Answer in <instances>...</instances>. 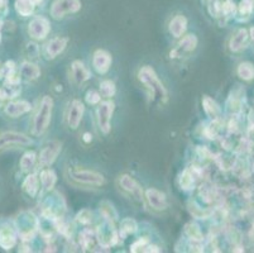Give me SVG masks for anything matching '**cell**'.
Returning a JSON list of instances; mask_svg holds the SVG:
<instances>
[{"instance_id": "37", "label": "cell", "mask_w": 254, "mask_h": 253, "mask_svg": "<svg viewBox=\"0 0 254 253\" xmlns=\"http://www.w3.org/2000/svg\"><path fill=\"white\" fill-rule=\"evenodd\" d=\"M85 99H86V101H88L89 104L99 105V103L102 101V95H100V93H98V91L95 90H89L88 93H86Z\"/></svg>"}, {"instance_id": "21", "label": "cell", "mask_w": 254, "mask_h": 253, "mask_svg": "<svg viewBox=\"0 0 254 253\" xmlns=\"http://www.w3.org/2000/svg\"><path fill=\"white\" fill-rule=\"evenodd\" d=\"M238 20L240 22H247L251 19L254 13V0H242L237 8Z\"/></svg>"}, {"instance_id": "14", "label": "cell", "mask_w": 254, "mask_h": 253, "mask_svg": "<svg viewBox=\"0 0 254 253\" xmlns=\"http://www.w3.org/2000/svg\"><path fill=\"white\" fill-rule=\"evenodd\" d=\"M111 55L105 50H96L93 56V67L98 73H106L111 66Z\"/></svg>"}, {"instance_id": "41", "label": "cell", "mask_w": 254, "mask_h": 253, "mask_svg": "<svg viewBox=\"0 0 254 253\" xmlns=\"http://www.w3.org/2000/svg\"><path fill=\"white\" fill-rule=\"evenodd\" d=\"M34 4H43L45 3V0H33Z\"/></svg>"}, {"instance_id": "4", "label": "cell", "mask_w": 254, "mask_h": 253, "mask_svg": "<svg viewBox=\"0 0 254 253\" xmlns=\"http://www.w3.org/2000/svg\"><path fill=\"white\" fill-rule=\"evenodd\" d=\"M32 143H33L32 138L24 133L15 132V130H6V132L0 133V151L28 147Z\"/></svg>"}, {"instance_id": "18", "label": "cell", "mask_w": 254, "mask_h": 253, "mask_svg": "<svg viewBox=\"0 0 254 253\" xmlns=\"http://www.w3.org/2000/svg\"><path fill=\"white\" fill-rule=\"evenodd\" d=\"M187 29V19L185 15L177 14L171 19L168 24V31L169 33L172 34L175 38H180L185 34Z\"/></svg>"}, {"instance_id": "40", "label": "cell", "mask_w": 254, "mask_h": 253, "mask_svg": "<svg viewBox=\"0 0 254 253\" xmlns=\"http://www.w3.org/2000/svg\"><path fill=\"white\" fill-rule=\"evenodd\" d=\"M90 137H91V135L89 134V133H85V138H84V139L86 142H89V141H90Z\"/></svg>"}, {"instance_id": "9", "label": "cell", "mask_w": 254, "mask_h": 253, "mask_svg": "<svg viewBox=\"0 0 254 253\" xmlns=\"http://www.w3.org/2000/svg\"><path fill=\"white\" fill-rule=\"evenodd\" d=\"M68 45L67 37H54L51 41H48L43 48V56L47 60H54L57 56L62 54Z\"/></svg>"}, {"instance_id": "28", "label": "cell", "mask_w": 254, "mask_h": 253, "mask_svg": "<svg viewBox=\"0 0 254 253\" xmlns=\"http://www.w3.org/2000/svg\"><path fill=\"white\" fill-rule=\"evenodd\" d=\"M20 93L19 84L13 82H5L3 87H0V99H13L17 98Z\"/></svg>"}, {"instance_id": "36", "label": "cell", "mask_w": 254, "mask_h": 253, "mask_svg": "<svg viewBox=\"0 0 254 253\" xmlns=\"http://www.w3.org/2000/svg\"><path fill=\"white\" fill-rule=\"evenodd\" d=\"M148 245H150V239L144 237V238H141L139 241H137L136 243H133L130 246V252H144V250H146Z\"/></svg>"}, {"instance_id": "24", "label": "cell", "mask_w": 254, "mask_h": 253, "mask_svg": "<svg viewBox=\"0 0 254 253\" xmlns=\"http://www.w3.org/2000/svg\"><path fill=\"white\" fill-rule=\"evenodd\" d=\"M40 181H41V185H42V188L45 189V190L51 191L57 183L56 172L51 169H45L42 172H41Z\"/></svg>"}, {"instance_id": "39", "label": "cell", "mask_w": 254, "mask_h": 253, "mask_svg": "<svg viewBox=\"0 0 254 253\" xmlns=\"http://www.w3.org/2000/svg\"><path fill=\"white\" fill-rule=\"evenodd\" d=\"M249 36H251L252 41H253V42H254V27H252V28L249 29Z\"/></svg>"}, {"instance_id": "38", "label": "cell", "mask_w": 254, "mask_h": 253, "mask_svg": "<svg viewBox=\"0 0 254 253\" xmlns=\"http://www.w3.org/2000/svg\"><path fill=\"white\" fill-rule=\"evenodd\" d=\"M26 51L28 57H31V59H37L38 54H40V47L36 43H28L26 47Z\"/></svg>"}, {"instance_id": "12", "label": "cell", "mask_w": 254, "mask_h": 253, "mask_svg": "<svg viewBox=\"0 0 254 253\" xmlns=\"http://www.w3.org/2000/svg\"><path fill=\"white\" fill-rule=\"evenodd\" d=\"M105 220L106 222L98 229V236H96V238L100 242V245H102L104 247H107V246L115 245L118 236H116V231L113 227V222L107 219Z\"/></svg>"}, {"instance_id": "23", "label": "cell", "mask_w": 254, "mask_h": 253, "mask_svg": "<svg viewBox=\"0 0 254 253\" xmlns=\"http://www.w3.org/2000/svg\"><path fill=\"white\" fill-rule=\"evenodd\" d=\"M203 110H205V113H206L207 116H209L211 119H215V121H216V119L220 117L221 114L220 105L217 104L216 101H215L212 98H210V96L207 95L203 96Z\"/></svg>"}, {"instance_id": "33", "label": "cell", "mask_w": 254, "mask_h": 253, "mask_svg": "<svg viewBox=\"0 0 254 253\" xmlns=\"http://www.w3.org/2000/svg\"><path fill=\"white\" fill-rule=\"evenodd\" d=\"M106 205L107 206H105V202L102 201V204H100V211H102V214L105 217V219L114 222V220L118 218V214H116L115 209L113 208V205H111L110 202L106 201Z\"/></svg>"}, {"instance_id": "31", "label": "cell", "mask_w": 254, "mask_h": 253, "mask_svg": "<svg viewBox=\"0 0 254 253\" xmlns=\"http://www.w3.org/2000/svg\"><path fill=\"white\" fill-rule=\"evenodd\" d=\"M137 228H138V225H137L136 220L127 218V219L122 220V223H120V229H119V232H120V236L122 237H127L129 234L134 233L137 231Z\"/></svg>"}, {"instance_id": "20", "label": "cell", "mask_w": 254, "mask_h": 253, "mask_svg": "<svg viewBox=\"0 0 254 253\" xmlns=\"http://www.w3.org/2000/svg\"><path fill=\"white\" fill-rule=\"evenodd\" d=\"M40 177L36 174H29L26 177V180L23 181V191L26 192L27 195H29L31 197H34L37 195L38 190H40Z\"/></svg>"}, {"instance_id": "13", "label": "cell", "mask_w": 254, "mask_h": 253, "mask_svg": "<svg viewBox=\"0 0 254 253\" xmlns=\"http://www.w3.org/2000/svg\"><path fill=\"white\" fill-rule=\"evenodd\" d=\"M249 31L246 28H240L235 32L234 36L229 41V50L234 52V54H239L242 51L246 50L249 45Z\"/></svg>"}, {"instance_id": "27", "label": "cell", "mask_w": 254, "mask_h": 253, "mask_svg": "<svg viewBox=\"0 0 254 253\" xmlns=\"http://www.w3.org/2000/svg\"><path fill=\"white\" fill-rule=\"evenodd\" d=\"M237 73L244 81H252L254 80V65L251 62H242L237 67Z\"/></svg>"}, {"instance_id": "42", "label": "cell", "mask_w": 254, "mask_h": 253, "mask_svg": "<svg viewBox=\"0 0 254 253\" xmlns=\"http://www.w3.org/2000/svg\"><path fill=\"white\" fill-rule=\"evenodd\" d=\"M0 40H1V36H0Z\"/></svg>"}, {"instance_id": "29", "label": "cell", "mask_w": 254, "mask_h": 253, "mask_svg": "<svg viewBox=\"0 0 254 253\" xmlns=\"http://www.w3.org/2000/svg\"><path fill=\"white\" fill-rule=\"evenodd\" d=\"M34 6L36 4L33 0H17L15 1V10L22 17H29L31 14H33Z\"/></svg>"}, {"instance_id": "17", "label": "cell", "mask_w": 254, "mask_h": 253, "mask_svg": "<svg viewBox=\"0 0 254 253\" xmlns=\"http://www.w3.org/2000/svg\"><path fill=\"white\" fill-rule=\"evenodd\" d=\"M71 76H72V79H74V81L76 82L77 85H81L90 79L91 73L81 61L76 60V61L72 62V65H71Z\"/></svg>"}, {"instance_id": "8", "label": "cell", "mask_w": 254, "mask_h": 253, "mask_svg": "<svg viewBox=\"0 0 254 253\" xmlns=\"http://www.w3.org/2000/svg\"><path fill=\"white\" fill-rule=\"evenodd\" d=\"M50 32H51V24H50V20L45 17L33 18L28 24L29 36L36 41L45 40Z\"/></svg>"}, {"instance_id": "15", "label": "cell", "mask_w": 254, "mask_h": 253, "mask_svg": "<svg viewBox=\"0 0 254 253\" xmlns=\"http://www.w3.org/2000/svg\"><path fill=\"white\" fill-rule=\"evenodd\" d=\"M31 110V104L27 100H14L9 101L5 105V114L10 118H19V117L24 116Z\"/></svg>"}, {"instance_id": "34", "label": "cell", "mask_w": 254, "mask_h": 253, "mask_svg": "<svg viewBox=\"0 0 254 253\" xmlns=\"http://www.w3.org/2000/svg\"><path fill=\"white\" fill-rule=\"evenodd\" d=\"M186 233L189 234L190 239H192V241H201L203 239V234H201L199 227L196 224H192V223L186 225Z\"/></svg>"}, {"instance_id": "11", "label": "cell", "mask_w": 254, "mask_h": 253, "mask_svg": "<svg viewBox=\"0 0 254 253\" xmlns=\"http://www.w3.org/2000/svg\"><path fill=\"white\" fill-rule=\"evenodd\" d=\"M85 113V107L80 100H72L71 101L70 107L67 110V124L71 129H77L82 121V117H84Z\"/></svg>"}, {"instance_id": "10", "label": "cell", "mask_w": 254, "mask_h": 253, "mask_svg": "<svg viewBox=\"0 0 254 253\" xmlns=\"http://www.w3.org/2000/svg\"><path fill=\"white\" fill-rule=\"evenodd\" d=\"M144 197L147 200L148 205L152 210L155 211H163L167 209V205H168V202H167V196L164 192L159 191L157 189L151 188L146 190L144 192Z\"/></svg>"}, {"instance_id": "3", "label": "cell", "mask_w": 254, "mask_h": 253, "mask_svg": "<svg viewBox=\"0 0 254 253\" xmlns=\"http://www.w3.org/2000/svg\"><path fill=\"white\" fill-rule=\"evenodd\" d=\"M68 176L74 183L81 186L99 188L105 184V177L102 174L93 171V170L81 169V167H72L68 170Z\"/></svg>"}, {"instance_id": "6", "label": "cell", "mask_w": 254, "mask_h": 253, "mask_svg": "<svg viewBox=\"0 0 254 253\" xmlns=\"http://www.w3.org/2000/svg\"><path fill=\"white\" fill-rule=\"evenodd\" d=\"M81 9L80 0H56L52 4L51 15L54 19H62L67 14L77 13Z\"/></svg>"}, {"instance_id": "35", "label": "cell", "mask_w": 254, "mask_h": 253, "mask_svg": "<svg viewBox=\"0 0 254 253\" xmlns=\"http://www.w3.org/2000/svg\"><path fill=\"white\" fill-rule=\"evenodd\" d=\"M76 220L79 223H81V224H90L93 222V213L90 210H88V209H84V210H81L76 215Z\"/></svg>"}, {"instance_id": "7", "label": "cell", "mask_w": 254, "mask_h": 253, "mask_svg": "<svg viewBox=\"0 0 254 253\" xmlns=\"http://www.w3.org/2000/svg\"><path fill=\"white\" fill-rule=\"evenodd\" d=\"M62 151V143L59 141H50L43 146L38 155V162L41 166L48 167L57 160L58 155Z\"/></svg>"}, {"instance_id": "22", "label": "cell", "mask_w": 254, "mask_h": 253, "mask_svg": "<svg viewBox=\"0 0 254 253\" xmlns=\"http://www.w3.org/2000/svg\"><path fill=\"white\" fill-rule=\"evenodd\" d=\"M19 75L26 77L27 80H37L41 76V68L31 61H24L20 65Z\"/></svg>"}, {"instance_id": "30", "label": "cell", "mask_w": 254, "mask_h": 253, "mask_svg": "<svg viewBox=\"0 0 254 253\" xmlns=\"http://www.w3.org/2000/svg\"><path fill=\"white\" fill-rule=\"evenodd\" d=\"M99 93L100 95H102V98H105V99L113 98L116 93L115 84H114L111 80H104V81H102V84H100Z\"/></svg>"}, {"instance_id": "5", "label": "cell", "mask_w": 254, "mask_h": 253, "mask_svg": "<svg viewBox=\"0 0 254 253\" xmlns=\"http://www.w3.org/2000/svg\"><path fill=\"white\" fill-rule=\"evenodd\" d=\"M114 110H115V104L113 101H100L98 110H96V119H98V126L100 130L104 134H109L111 130V118H113Z\"/></svg>"}, {"instance_id": "2", "label": "cell", "mask_w": 254, "mask_h": 253, "mask_svg": "<svg viewBox=\"0 0 254 253\" xmlns=\"http://www.w3.org/2000/svg\"><path fill=\"white\" fill-rule=\"evenodd\" d=\"M52 112H53V99L51 96H43L42 100L40 103L37 113L33 118V126H32V130H33L34 135H41L48 129L50 123L52 119Z\"/></svg>"}, {"instance_id": "19", "label": "cell", "mask_w": 254, "mask_h": 253, "mask_svg": "<svg viewBox=\"0 0 254 253\" xmlns=\"http://www.w3.org/2000/svg\"><path fill=\"white\" fill-rule=\"evenodd\" d=\"M17 243V236L10 227L0 228V247L10 251Z\"/></svg>"}, {"instance_id": "32", "label": "cell", "mask_w": 254, "mask_h": 253, "mask_svg": "<svg viewBox=\"0 0 254 253\" xmlns=\"http://www.w3.org/2000/svg\"><path fill=\"white\" fill-rule=\"evenodd\" d=\"M194 174L190 172L189 170L184 171V174L180 176V186L181 189H184V190H190L194 186V183H195V179H194Z\"/></svg>"}, {"instance_id": "25", "label": "cell", "mask_w": 254, "mask_h": 253, "mask_svg": "<svg viewBox=\"0 0 254 253\" xmlns=\"http://www.w3.org/2000/svg\"><path fill=\"white\" fill-rule=\"evenodd\" d=\"M37 155H36V152L33 151H28L26 152L23 157L20 158L19 161V167L23 172H31L32 170L36 167V163H37Z\"/></svg>"}, {"instance_id": "1", "label": "cell", "mask_w": 254, "mask_h": 253, "mask_svg": "<svg viewBox=\"0 0 254 253\" xmlns=\"http://www.w3.org/2000/svg\"><path fill=\"white\" fill-rule=\"evenodd\" d=\"M138 79L148 90L151 100H159L162 103H166L168 99V93L159 80L158 75L155 73L154 68L151 66H143L138 72Z\"/></svg>"}, {"instance_id": "16", "label": "cell", "mask_w": 254, "mask_h": 253, "mask_svg": "<svg viewBox=\"0 0 254 253\" xmlns=\"http://www.w3.org/2000/svg\"><path fill=\"white\" fill-rule=\"evenodd\" d=\"M119 185H120V188H122L125 192L133 195V196H136L137 199H142L143 190H142L141 185H139L130 175L124 174L119 177Z\"/></svg>"}, {"instance_id": "26", "label": "cell", "mask_w": 254, "mask_h": 253, "mask_svg": "<svg viewBox=\"0 0 254 253\" xmlns=\"http://www.w3.org/2000/svg\"><path fill=\"white\" fill-rule=\"evenodd\" d=\"M198 43L199 40L195 34H187V36L182 37V40L178 43V48H180V51L185 52V54H190V52L196 50Z\"/></svg>"}]
</instances>
